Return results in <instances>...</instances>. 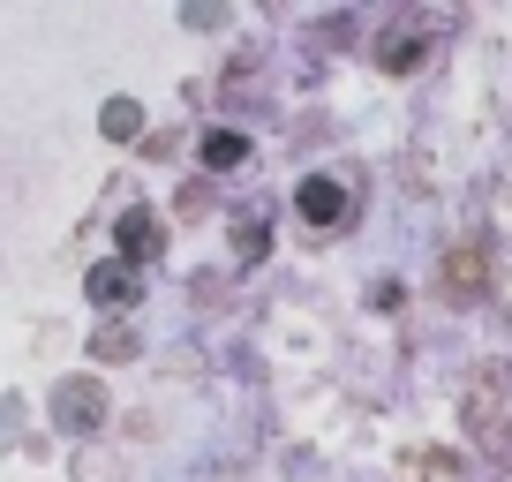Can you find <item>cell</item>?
I'll list each match as a JSON object with an SVG mask.
<instances>
[{"instance_id":"6da1fadb","label":"cell","mask_w":512,"mask_h":482,"mask_svg":"<svg viewBox=\"0 0 512 482\" xmlns=\"http://www.w3.org/2000/svg\"><path fill=\"white\" fill-rule=\"evenodd\" d=\"M53 415H61L68 430H91V422L106 415V400H98V385H61L53 392Z\"/></svg>"},{"instance_id":"7a4b0ae2","label":"cell","mask_w":512,"mask_h":482,"mask_svg":"<svg viewBox=\"0 0 512 482\" xmlns=\"http://www.w3.org/2000/svg\"><path fill=\"white\" fill-rule=\"evenodd\" d=\"M121 249L128 257H159V219H151V211H128L121 219Z\"/></svg>"},{"instance_id":"3957f363","label":"cell","mask_w":512,"mask_h":482,"mask_svg":"<svg viewBox=\"0 0 512 482\" xmlns=\"http://www.w3.org/2000/svg\"><path fill=\"white\" fill-rule=\"evenodd\" d=\"M302 211H309V219H317V226H332L339 211H347V196H339L332 181H302Z\"/></svg>"},{"instance_id":"277c9868","label":"cell","mask_w":512,"mask_h":482,"mask_svg":"<svg viewBox=\"0 0 512 482\" xmlns=\"http://www.w3.org/2000/svg\"><path fill=\"white\" fill-rule=\"evenodd\" d=\"M91 294H98V302H128V272H121V264H98V272H91Z\"/></svg>"},{"instance_id":"5b68a950","label":"cell","mask_w":512,"mask_h":482,"mask_svg":"<svg viewBox=\"0 0 512 482\" xmlns=\"http://www.w3.org/2000/svg\"><path fill=\"white\" fill-rule=\"evenodd\" d=\"M204 159H211V166H241V159H249V144L219 129V136H204Z\"/></svg>"},{"instance_id":"8992f818","label":"cell","mask_w":512,"mask_h":482,"mask_svg":"<svg viewBox=\"0 0 512 482\" xmlns=\"http://www.w3.org/2000/svg\"><path fill=\"white\" fill-rule=\"evenodd\" d=\"M106 136H136V106H128V98L106 106Z\"/></svg>"}]
</instances>
